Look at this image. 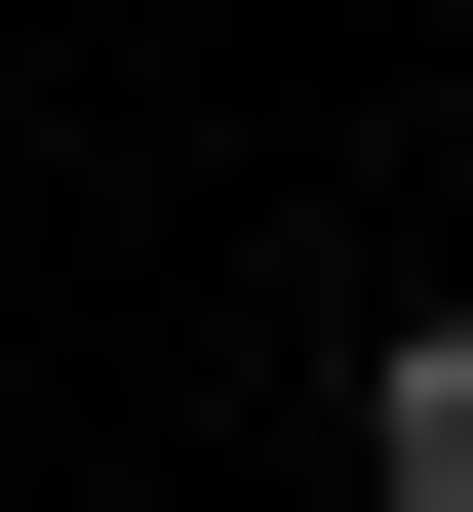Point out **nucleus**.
Instances as JSON below:
<instances>
[{
    "mask_svg": "<svg viewBox=\"0 0 473 512\" xmlns=\"http://www.w3.org/2000/svg\"><path fill=\"white\" fill-rule=\"evenodd\" d=\"M355 473H395V512H473V316H395V394H355Z\"/></svg>",
    "mask_w": 473,
    "mask_h": 512,
    "instance_id": "1",
    "label": "nucleus"
}]
</instances>
